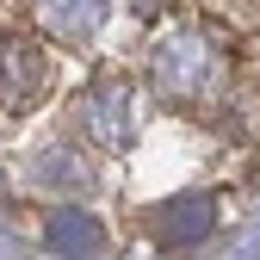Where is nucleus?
I'll use <instances>...</instances> for the list:
<instances>
[{
	"label": "nucleus",
	"instance_id": "3",
	"mask_svg": "<svg viewBox=\"0 0 260 260\" xmlns=\"http://www.w3.org/2000/svg\"><path fill=\"white\" fill-rule=\"evenodd\" d=\"M155 81H161V93H174V100H199V93L217 81V62H211V50H205V38H174V44H161V56H155Z\"/></svg>",
	"mask_w": 260,
	"mask_h": 260
},
{
	"label": "nucleus",
	"instance_id": "7",
	"mask_svg": "<svg viewBox=\"0 0 260 260\" xmlns=\"http://www.w3.org/2000/svg\"><path fill=\"white\" fill-rule=\"evenodd\" d=\"M38 19L56 31V38L81 44V38H93V31L106 25V0H38Z\"/></svg>",
	"mask_w": 260,
	"mask_h": 260
},
{
	"label": "nucleus",
	"instance_id": "4",
	"mask_svg": "<svg viewBox=\"0 0 260 260\" xmlns=\"http://www.w3.org/2000/svg\"><path fill=\"white\" fill-rule=\"evenodd\" d=\"M50 87V56L31 38H0V106H31Z\"/></svg>",
	"mask_w": 260,
	"mask_h": 260
},
{
	"label": "nucleus",
	"instance_id": "6",
	"mask_svg": "<svg viewBox=\"0 0 260 260\" xmlns=\"http://www.w3.org/2000/svg\"><path fill=\"white\" fill-rule=\"evenodd\" d=\"M31 180H38L44 192H56L62 205H69V192H93V168H87L75 149H62V143L44 149L38 161H31Z\"/></svg>",
	"mask_w": 260,
	"mask_h": 260
},
{
	"label": "nucleus",
	"instance_id": "2",
	"mask_svg": "<svg viewBox=\"0 0 260 260\" xmlns=\"http://www.w3.org/2000/svg\"><path fill=\"white\" fill-rule=\"evenodd\" d=\"M44 248L50 254H62V260H106V248H112V230L93 211H81V205H56V211H44Z\"/></svg>",
	"mask_w": 260,
	"mask_h": 260
},
{
	"label": "nucleus",
	"instance_id": "1",
	"mask_svg": "<svg viewBox=\"0 0 260 260\" xmlns=\"http://www.w3.org/2000/svg\"><path fill=\"white\" fill-rule=\"evenodd\" d=\"M217 236V192H174L149 211V242L186 254V248H205Z\"/></svg>",
	"mask_w": 260,
	"mask_h": 260
},
{
	"label": "nucleus",
	"instance_id": "5",
	"mask_svg": "<svg viewBox=\"0 0 260 260\" xmlns=\"http://www.w3.org/2000/svg\"><path fill=\"white\" fill-rule=\"evenodd\" d=\"M81 130L100 149H124L130 143V93H124V81H93L81 93Z\"/></svg>",
	"mask_w": 260,
	"mask_h": 260
}]
</instances>
